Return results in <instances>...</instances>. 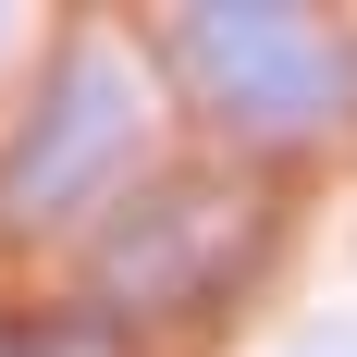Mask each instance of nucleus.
<instances>
[{
	"label": "nucleus",
	"mask_w": 357,
	"mask_h": 357,
	"mask_svg": "<svg viewBox=\"0 0 357 357\" xmlns=\"http://www.w3.org/2000/svg\"><path fill=\"white\" fill-rule=\"evenodd\" d=\"M173 50L197 99L247 136H333L357 111V37L296 0H197V13H173Z\"/></svg>",
	"instance_id": "nucleus-1"
},
{
	"label": "nucleus",
	"mask_w": 357,
	"mask_h": 357,
	"mask_svg": "<svg viewBox=\"0 0 357 357\" xmlns=\"http://www.w3.org/2000/svg\"><path fill=\"white\" fill-rule=\"evenodd\" d=\"M0 37H13V13H0Z\"/></svg>",
	"instance_id": "nucleus-4"
},
{
	"label": "nucleus",
	"mask_w": 357,
	"mask_h": 357,
	"mask_svg": "<svg viewBox=\"0 0 357 357\" xmlns=\"http://www.w3.org/2000/svg\"><path fill=\"white\" fill-rule=\"evenodd\" d=\"M136 148H148V99H136V74L111 62V50H74V62L37 86L13 160H0V222H13V234L74 222L86 197H111V185L136 173Z\"/></svg>",
	"instance_id": "nucleus-2"
},
{
	"label": "nucleus",
	"mask_w": 357,
	"mask_h": 357,
	"mask_svg": "<svg viewBox=\"0 0 357 357\" xmlns=\"http://www.w3.org/2000/svg\"><path fill=\"white\" fill-rule=\"evenodd\" d=\"M271 357H357V321H308V333H284Z\"/></svg>",
	"instance_id": "nucleus-3"
}]
</instances>
